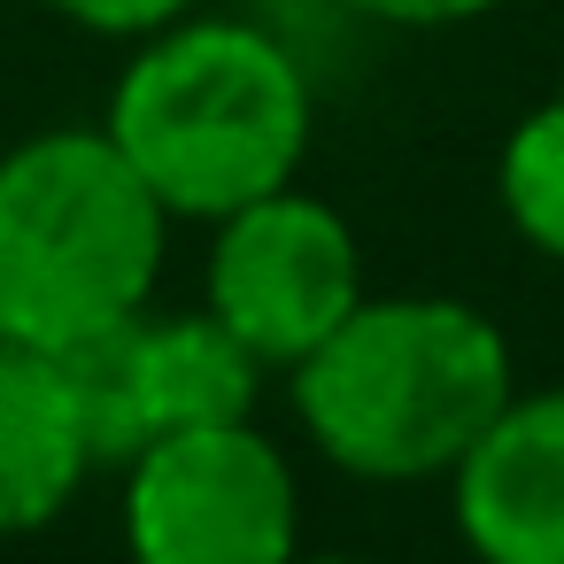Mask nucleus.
<instances>
[{
	"instance_id": "nucleus-8",
	"label": "nucleus",
	"mask_w": 564,
	"mask_h": 564,
	"mask_svg": "<svg viewBox=\"0 0 564 564\" xmlns=\"http://www.w3.org/2000/svg\"><path fill=\"white\" fill-rule=\"evenodd\" d=\"M86 471L101 464L55 348L0 340V541L55 525L86 487Z\"/></svg>"
},
{
	"instance_id": "nucleus-7",
	"label": "nucleus",
	"mask_w": 564,
	"mask_h": 564,
	"mask_svg": "<svg viewBox=\"0 0 564 564\" xmlns=\"http://www.w3.org/2000/svg\"><path fill=\"white\" fill-rule=\"evenodd\" d=\"M448 479L456 525L487 564H564V387L510 394Z\"/></svg>"
},
{
	"instance_id": "nucleus-2",
	"label": "nucleus",
	"mask_w": 564,
	"mask_h": 564,
	"mask_svg": "<svg viewBox=\"0 0 564 564\" xmlns=\"http://www.w3.org/2000/svg\"><path fill=\"white\" fill-rule=\"evenodd\" d=\"M101 132L171 217L217 225L240 202L294 186L310 155V78L256 24L178 17L140 40Z\"/></svg>"
},
{
	"instance_id": "nucleus-3",
	"label": "nucleus",
	"mask_w": 564,
	"mask_h": 564,
	"mask_svg": "<svg viewBox=\"0 0 564 564\" xmlns=\"http://www.w3.org/2000/svg\"><path fill=\"white\" fill-rule=\"evenodd\" d=\"M171 209L101 124L0 155V340L70 348L148 310Z\"/></svg>"
},
{
	"instance_id": "nucleus-5",
	"label": "nucleus",
	"mask_w": 564,
	"mask_h": 564,
	"mask_svg": "<svg viewBox=\"0 0 564 564\" xmlns=\"http://www.w3.org/2000/svg\"><path fill=\"white\" fill-rule=\"evenodd\" d=\"M356 302H364V256L333 202L279 186V194H256L232 217H217L209 317L263 371H294Z\"/></svg>"
},
{
	"instance_id": "nucleus-6",
	"label": "nucleus",
	"mask_w": 564,
	"mask_h": 564,
	"mask_svg": "<svg viewBox=\"0 0 564 564\" xmlns=\"http://www.w3.org/2000/svg\"><path fill=\"white\" fill-rule=\"evenodd\" d=\"M55 364L78 394L94 464H132L155 433H178V425L248 417L256 387H263V364L209 310H186V317H148L140 310L109 333H86V340L55 348Z\"/></svg>"
},
{
	"instance_id": "nucleus-1",
	"label": "nucleus",
	"mask_w": 564,
	"mask_h": 564,
	"mask_svg": "<svg viewBox=\"0 0 564 564\" xmlns=\"http://www.w3.org/2000/svg\"><path fill=\"white\" fill-rule=\"evenodd\" d=\"M510 394V340L456 294H364L294 364V417L348 479L456 471Z\"/></svg>"
},
{
	"instance_id": "nucleus-10",
	"label": "nucleus",
	"mask_w": 564,
	"mask_h": 564,
	"mask_svg": "<svg viewBox=\"0 0 564 564\" xmlns=\"http://www.w3.org/2000/svg\"><path fill=\"white\" fill-rule=\"evenodd\" d=\"M55 17H70L78 32H101V40H148L163 24H178L194 0H47Z\"/></svg>"
},
{
	"instance_id": "nucleus-11",
	"label": "nucleus",
	"mask_w": 564,
	"mask_h": 564,
	"mask_svg": "<svg viewBox=\"0 0 564 564\" xmlns=\"http://www.w3.org/2000/svg\"><path fill=\"white\" fill-rule=\"evenodd\" d=\"M340 9L371 17V24H394V32H441V24H471L502 0H340Z\"/></svg>"
},
{
	"instance_id": "nucleus-4",
	"label": "nucleus",
	"mask_w": 564,
	"mask_h": 564,
	"mask_svg": "<svg viewBox=\"0 0 564 564\" xmlns=\"http://www.w3.org/2000/svg\"><path fill=\"white\" fill-rule=\"evenodd\" d=\"M124 541L148 564H279L302 541L294 464L248 417L155 433L124 464Z\"/></svg>"
},
{
	"instance_id": "nucleus-9",
	"label": "nucleus",
	"mask_w": 564,
	"mask_h": 564,
	"mask_svg": "<svg viewBox=\"0 0 564 564\" xmlns=\"http://www.w3.org/2000/svg\"><path fill=\"white\" fill-rule=\"evenodd\" d=\"M495 194H502V217L518 225V240H533L549 263H564V94L518 117V132L502 140V163H495Z\"/></svg>"
}]
</instances>
